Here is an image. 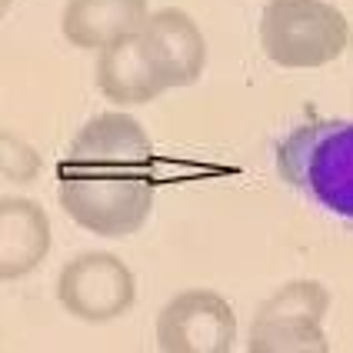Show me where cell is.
<instances>
[{"label": "cell", "instance_id": "cell-15", "mask_svg": "<svg viewBox=\"0 0 353 353\" xmlns=\"http://www.w3.org/2000/svg\"><path fill=\"white\" fill-rule=\"evenodd\" d=\"M350 47H353V40H350Z\"/></svg>", "mask_w": 353, "mask_h": 353}, {"label": "cell", "instance_id": "cell-2", "mask_svg": "<svg viewBox=\"0 0 353 353\" xmlns=\"http://www.w3.org/2000/svg\"><path fill=\"white\" fill-rule=\"evenodd\" d=\"M154 176L150 170H87L60 167L57 203L77 227L97 236H134L154 214Z\"/></svg>", "mask_w": 353, "mask_h": 353}, {"label": "cell", "instance_id": "cell-14", "mask_svg": "<svg viewBox=\"0 0 353 353\" xmlns=\"http://www.w3.org/2000/svg\"><path fill=\"white\" fill-rule=\"evenodd\" d=\"M0 7H3V10H10V7H14V0H0Z\"/></svg>", "mask_w": 353, "mask_h": 353}, {"label": "cell", "instance_id": "cell-10", "mask_svg": "<svg viewBox=\"0 0 353 353\" xmlns=\"http://www.w3.org/2000/svg\"><path fill=\"white\" fill-rule=\"evenodd\" d=\"M147 17V0H67L60 10V34L77 50H103L114 40L140 34Z\"/></svg>", "mask_w": 353, "mask_h": 353}, {"label": "cell", "instance_id": "cell-7", "mask_svg": "<svg viewBox=\"0 0 353 353\" xmlns=\"http://www.w3.org/2000/svg\"><path fill=\"white\" fill-rule=\"evenodd\" d=\"M140 37L147 43L150 57L157 63L167 90L190 87L203 77L207 67V37L187 10L180 7H160L150 10L147 23L140 27Z\"/></svg>", "mask_w": 353, "mask_h": 353}, {"label": "cell", "instance_id": "cell-8", "mask_svg": "<svg viewBox=\"0 0 353 353\" xmlns=\"http://www.w3.org/2000/svg\"><path fill=\"white\" fill-rule=\"evenodd\" d=\"M50 216L30 196H0V280L34 274L50 254Z\"/></svg>", "mask_w": 353, "mask_h": 353}, {"label": "cell", "instance_id": "cell-3", "mask_svg": "<svg viewBox=\"0 0 353 353\" xmlns=\"http://www.w3.org/2000/svg\"><path fill=\"white\" fill-rule=\"evenodd\" d=\"M350 40V20L330 0H267L260 10V50L283 70L327 67Z\"/></svg>", "mask_w": 353, "mask_h": 353}, {"label": "cell", "instance_id": "cell-1", "mask_svg": "<svg viewBox=\"0 0 353 353\" xmlns=\"http://www.w3.org/2000/svg\"><path fill=\"white\" fill-rule=\"evenodd\" d=\"M276 176L323 214L353 220V120L296 123L274 150Z\"/></svg>", "mask_w": 353, "mask_h": 353}, {"label": "cell", "instance_id": "cell-13", "mask_svg": "<svg viewBox=\"0 0 353 353\" xmlns=\"http://www.w3.org/2000/svg\"><path fill=\"white\" fill-rule=\"evenodd\" d=\"M0 174L10 183H30L40 174V154L30 143L14 137L10 130H3L0 134Z\"/></svg>", "mask_w": 353, "mask_h": 353}, {"label": "cell", "instance_id": "cell-11", "mask_svg": "<svg viewBox=\"0 0 353 353\" xmlns=\"http://www.w3.org/2000/svg\"><path fill=\"white\" fill-rule=\"evenodd\" d=\"M330 340L316 316H254L247 353H327Z\"/></svg>", "mask_w": 353, "mask_h": 353}, {"label": "cell", "instance_id": "cell-4", "mask_svg": "<svg viewBox=\"0 0 353 353\" xmlns=\"http://www.w3.org/2000/svg\"><path fill=\"white\" fill-rule=\"evenodd\" d=\"M137 300V276L107 250H87L57 274V303L80 323H110Z\"/></svg>", "mask_w": 353, "mask_h": 353}, {"label": "cell", "instance_id": "cell-9", "mask_svg": "<svg viewBox=\"0 0 353 353\" xmlns=\"http://www.w3.org/2000/svg\"><path fill=\"white\" fill-rule=\"evenodd\" d=\"M97 87L117 107H140L167 90L140 34L120 37L97 50Z\"/></svg>", "mask_w": 353, "mask_h": 353}, {"label": "cell", "instance_id": "cell-5", "mask_svg": "<svg viewBox=\"0 0 353 353\" xmlns=\"http://www.w3.org/2000/svg\"><path fill=\"white\" fill-rule=\"evenodd\" d=\"M154 334L163 353H230L236 343V310L223 294L190 287L160 307Z\"/></svg>", "mask_w": 353, "mask_h": 353}, {"label": "cell", "instance_id": "cell-6", "mask_svg": "<svg viewBox=\"0 0 353 353\" xmlns=\"http://www.w3.org/2000/svg\"><path fill=\"white\" fill-rule=\"evenodd\" d=\"M63 163L87 170H150L154 140L137 117L123 110H107L80 127L67 147Z\"/></svg>", "mask_w": 353, "mask_h": 353}, {"label": "cell", "instance_id": "cell-12", "mask_svg": "<svg viewBox=\"0 0 353 353\" xmlns=\"http://www.w3.org/2000/svg\"><path fill=\"white\" fill-rule=\"evenodd\" d=\"M330 314V290L320 280H290L267 296L254 316H316L327 320Z\"/></svg>", "mask_w": 353, "mask_h": 353}]
</instances>
